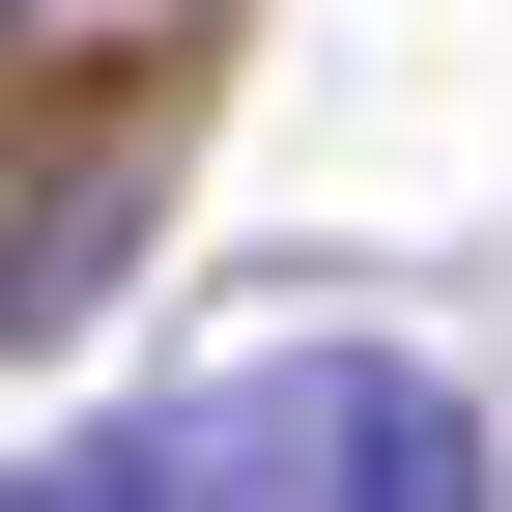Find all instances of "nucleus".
I'll return each instance as SVG.
<instances>
[{"mask_svg": "<svg viewBox=\"0 0 512 512\" xmlns=\"http://www.w3.org/2000/svg\"><path fill=\"white\" fill-rule=\"evenodd\" d=\"M370 512H484V427L456 399H370Z\"/></svg>", "mask_w": 512, "mask_h": 512, "instance_id": "obj_1", "label": "nucleus"}]
</instances>
